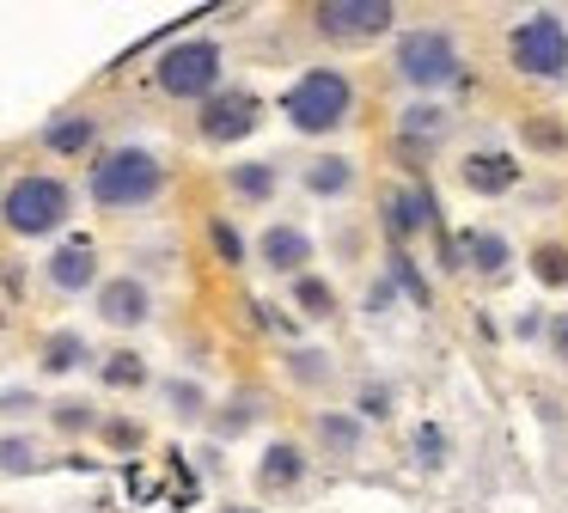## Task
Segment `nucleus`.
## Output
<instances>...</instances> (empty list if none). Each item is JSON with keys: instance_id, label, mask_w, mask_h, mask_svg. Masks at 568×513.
Here are the masks:
<instances>
[{"instance_id": "nucleus-20", "label": "nucleus", "mask_w": 568, "mask_h": 513, "mask_svg": "<svg viewBox=\"0 0 568 513\" xmlns=\"http://www.w3.org/2000/svg\"><path fill=\"white\" fill-rule=\"evenodd\" d=\"M531 263H538L544 288H568V251H562V244H538V251H531Z\"/></svg>"}, {"instance_id": "nucleus-19", "label": "nucleus", "mask_w": 568, "mask_h": 513, "mask_svg": "<svg viewBox=\"0 0 568 513\" xmlns=\"http://www.w3.org/2000/svg\"><path fill=\"white\" fill-rule=\"evenodd\" d=\"M226 178H233V190H239V195H251V202L275 195V165H257V159H251V165H233Z\"/></svg>"}, {"instance_id": "nucleus-12", "label": "nucleus", "mask_w": 568, "mask_h": 513, "mask_svg": "<svg viewBox=\"0 0 568 513\" xmlns=\"http://www.w3.org/2000/svg\"><path fill=\"white\" fill-rule=\"evenodd\" d=\"M263 263L282 269V275H294V269L312 263V239L300 227H270L263 232Z\"/></svg>"}, {"instance_id": "nucleus-22", "label": "nucleus", "mask_w": 568, "mask_h": 513, "mask_svg": "<svg viewBox=\"0 0 568 513\" xmlns=\"http://www.w3.org/2000/svg\"><path fill=\"white\" fill-rule=\"evenodd\" d=\"M0 471H38V446L26 434H0Z\"/></svg>"}, {"instance_id": "nucleus-28", "label": "nucleus", "mask_w": 568, "mask_h": 513, "mask_svg": "<svg viewBox=\"0 0 568 513\" xmlns=\"http://www.w3.org/2000/svg\"><path fill=\"white\" fill-rule=\"evenodd\" d=\"M214 251H221L226 263H245V239H239V232L226 227V220H214Z\"/></svg>"}, {"instance_id": "nucleus-8", "label": "nucleus", "mask_w": 568, "mask_h": 513, "mask_svg": "<svg viewBox=\"0 0 568 513\" xmlns=\"http://www.w3.org/2000/svg\"><path fill=\"white\" fill-rule=\"evenodd\" d=\"M392 0H324L318 7V31L324 37H379L392 24Z\"/></svg>"}, {"instance_id": "nucleus-29", "label": "nucleus", "mask_w": 568, "mask_h": 513, "mask_svg": "<svg viewBox=\"0 0 568 513\" xmlns=\"http://www.w3.org/2000/svg\"><path fill=\"white\" fill-rule=\"evenodd\" d=\"M416 452H422V459H428V464H440L446 459V434H440V428H422V434H416Z\"/></svg>"}, {"instance_id": "nucleus-25", "label": "nucleus", "mask_w": 568, "mask_h": 513, "mask_svg": "<svg viewBox=\"0 0 568 513\" xmlns=\"http://www.w3.org/2000/svg\"><path fill=\"white\" fill-rule=\"evenodd\" d=\"M55 428H62V434H80V428H92V403H80V398L55 403Z\"/></svg>"}, {"instance_id": "nucleus-6", "label": "nucleus", "mask_w": 568, "mask_h": 513, "mask_svg": "<svg viewBox=\"0 0 568 513\" xmlns=\"http://www.w3.org/2000/svg\"><path fill=\"white\" fill-rule=\"evenodd\" d=\"M514 61H519L526 73H544V80L568 73V24L556 19V12L526 19V24L514 31Z\"/></svg>"}, {"instance_id": "nucleus-4", "label": "nucleus", "mask_w": 568, "mask_h": 513, "mask_svg": "<svg viewBox=\"0 0 568 513\" xmlns=\"http://www.w3.org/2000/svg\"><path fill=\"white\" fill-rule=\"evenodd\" d=\"M214 86H221V43L190 37V43H172L160 56V92H172V98H214Z\"/></svg>"}, {"instance_id": "nucleus-7", "label": "nucleus", "mask_w": 568, "mask_h": 513, "mask_svg": "<svg viewBox=\"0 0 568 513\" xmlns=\"http://www.w3.org/2000/svg\"><path fill=\"white\" fill-rule=\"evenodd\" d=\"M257 122H263V104L251 92H214V98H202V134H209V141H245Z\"/></svg>"}, {"instance_id": "nucleus-15", "label": "nucleus", "mask_w": 568, "mask_h": 513, "mask_svg": "<svg viewBox=\"0 0 568 513\" xmlns=\"http://www.w3.org/2000/svg\"><path fill=\"white\" fill-rule=\"evenodd\" d=\"M92 134H99L92 117H55L50 129H43V147H50V153H87Z\"/></svg>"}, {"instance_id": "nucleus-2", "label": "nucleus", "mask_w": 568, "mask_h": 513, "mask_svg": "<svg viewBox=\"0 0 568 513\" xmlns=\"http://www.w3.org/2000/svg\"><path fill=\"white\" fill-rule=\"evenodd\" d=\"M74 214V190L62 178H19L13 190L0 195V220L19 232V239H43L62 220Z\"/></svg>"}, {"instance_id": "nucleus-34", "label": "nucleus", "mask_w": 568, "mask_h": 513, "mask_svg": "<svg viewBox=\"0 0 568 513\" xmlns=\"http://www.w3.org/2000/svg\"><path fill=\"white\" fill-rule=\"evenodd\" d=\"M0 324H7V318H0Z\"/></svg>"}, {"instance_id": "nucleus-3", "label": "nucleus", "mask_w": 568, "mask_h": 513, "mask_svg": "<svg viewBox=\"0 0 568 513\" xmlns=\"http://www.w3.org/2000/svg\"><path fill=\"white\" fill-rule=\"evenodd\" d=\"M348 80L336 68H312V73H300L294 86H287V98H282V110H287V122L294 129H306V134H324V129H343L348 122Z\"/></svg>"}, {"instance_id": "nucleus-16", "label": "nucleus", "mask_w": 568, "mask_h": 513, "mask_svg": "<svg viewBox=\"0 0 568 513\" xmlns=\"http://www.w3.org/2000/svg\"><path fill=\"white\" fill-rule=\"evenodd\" d=\"M318 440H324V452H336V459H355L361 452V422L355 415H318Z\"/></svg>"}, {"instance_id": "nucleus-11", "label": "nucleus", "mask_w": 568, "mask_h": 513, "mask_svg": "<svg viewBox=\"0 0 568 513\" xmlns=\"http://www.w3.org/2000/svg\"><path fill=\"white\" fill-rule=\"evenodd\" d=\"M465 183L477 195H501V190L519 183V159L514 153H470L465 159Z\"/></svg>"}, {"instance_id": "nucleus-18", "label": "nucleus", "mask_w": 568, "mask_h": 513, "mask_svg": "<svg viewBox=\"0 0 568 513\" xmlns=\"http://www.w3.org/2000/svg\"><path fill=\"white\" fill-rule=\"evenodd\" d=\"M99 379H104V385H116V391H123V385L135 391V385H148V361L123 349V354H111V361L99 366Z\"/></svg>"}, {"instance_id": "nucleus-23", "label": "nucleus", "mask_w": 568, "mask_h": 513, "mask_svg": "<svg viewBox=\"0 0 568 513\" xmlns=\"http://www.w3.org/2000/svg\"><path fill=\"white\" fill-rule=\"evenodd\" d=\"M165 403H172V410L184 415V422H190V415H202V410H209L202 385H190V379H172V385H165Z\"/></svg>"}, {"instance_id": "nucleus-10", "label": "nucleus", "mask_w": 568, "mask_h": 513, "mask_svg": "<svg viewBox=\"0 0 568 513\" xmlns=\"http://www.w3.org/2000/svg\"><path fill=\"white\" fill-rule=\"evenodd\" d=\"M92 281H99V251H92V239H68L62 251L50 256V288L80 293V288H92Z\"/></svg>"}, {"instance_id": "nucleus-13", "label": "nucleus", "mask_w": 568, "mask_h": 513, "mask_svg": "<svg viewBox=\"0 0 568 513\" xmlns=\"http://www.w3.org/2000/svg\"><path fill=\"white\" fill-rule=\"evenodd\" d=\"M300 476H306V452H300L294 440H275V446L263 452V464H257V483L263 489H294Z\"/></svg>"}, {"instance_id": "nucleus-9", "label": "nucleus", "mask_w": 568, "mask_h": 513, "mask_svg": "<svg viewBox=\"0 0 568 513\" xmlns=\"http://www.w3.org/2000/svg\"><path fill=\"white\" fill-rule=\"evenodd\" d=\"M148 312H153L148 281H135V275H111V281L99 288V318H104V324L135 330V324H148Z\"/></svg>"}, {"instance_id": "nucleus-27", "label": "nucleus", "mask_w": 568, "mask_h": 513, "mask_svg": "<svg viewBox=\"0 0 568 513\" xmlns=\"http://www.w3.org/2000/svg\"><path fill=\"white\" fill-rule=\"evenodd\" d=\"M294 379H306V385H312V379H331V354L300 349V354H294Z\"/></svg>"}, {"instance_id": "nucleus-32", "label": "nucleus", "mask_w": 568, "mask_h": 513, "mask_svg": "<svg viewBox=\"0 0 568 513\" xmlns=\"http://www.w3.org/2000/svg\"><path fill=\"white\" fill-rule=\"evenodd\" d=\"M550 349H556V354H562V361H568V312H562V318H556V324H550Z\"/></svg>"}, {"instance_id": "nucleus-21", "label": "nucleus", "mask_w": 568, "mask_h": 513, "mask_svg": "<svg viewBox=\"0 0 568 513\" xmlns=\"http://www.w3.org/2000/svg\"><path fill=\"white\" fill-rule=\"evenodd\" d=\"M300 305H306V318H331L336 312V293H331V281H318V275H300Z\"/></svg>"}, {"instance_id": "nucleus-5", "label": "nucleus", "mask_w": 568, "mask_h": 513, "mask_svg": "<svg viewBox=\"0 0 568 513\" xmlns=\"http://www.w3.org/2000/svg\"><path fill=\"white\" fill-rule=\"evenodd\" d=\"M458 68H465V61H458V49L446 31H409L404 43H397V73H404L409 86H422V92H428V86H453Z\"/></svg>"}, {"instance_id": "nucleus-33", "label": "nucleus", "mask_w": 568, "mask_h": 513, "mask_svg": "<svg viewBox=\"0 0 568 513\" xmlns=\"http://www.w3.org/2000/svg\"><path fill=\"white\" fill-rule=\"evenodd\" d=\"M226 513H257V507H226Z\"/></svg>"}, {"instance_id": "nucleus-24", "label": "nucleus", "mask_w": 568, "mask_h": 513, "mask_svg": "<svg viewBox=\"0 0 568 513\" xmlns=\"http://www.w3.org/2000/svg\"><path fill=\"white\" fill-rule=\"evenodd\" d=\"M470 256H477V269H501L507 263V239H495V232H470Z\"/></svg>"}, {"instance_id": "nucleus-31", "label": "nucleus", "mask_w": 568, "mask_h": 513, "mask_svg": "<svg viewBox=\"0 0 568 513\" xmlns=\"http://www.w3.org/2000/svg\"><path fill=\"white\" fill-rule=\"evenodd\" d=\"M104 434H111L116 446H141V428H135V422H111V428H104Z\"/></svg>"}, {"instance_id": "nucleus-17", "label": "nucleus", "mask_w": 568, "mask_h": 513, "mask_svg": "<svg viewBox=\"0 0 568 513\" xmlns=\"http://www.w3.org/2000/svg\"><path fill=\"white\" fill-rule=\"evenodd\" d=\"M348 183H355V165H348V159H318V165L306 171V190L312 195H343Z\"/></svg>"}, {"instance_id": "nucleus-30", "label": "nucleus", "mask_w": 568, "mask_h": 513, "mask_svg": "<svg viewBox=\"0 0 568 513\" xmlns=\"http://www.w3.org/2000/svg\"><path fill=\"white\" fill-rule=\"evenodd\" d=\"M361 410H367V415H392V391L367 385V391H361Z\"/></svg>"}, {"instance_id": "nucleus-14", "label": "nucleus", "mask_w": 568, "mask_h": 513, "mask_svg": "<svg viewBox=\"0 0 568 513\" xmlns=\"http://www.w3.org/2000/svg\"><path fill=\"white\" fill-rule=\"evenodd\" d=\"M92 349L80 330H55L50 342H43V373H74V366H87Z\"/></svg>"}, {"instance_id": "nucleus-26", "label": "nucleus", "mask_w": 568, "mask_h": 513, "mask_svg": "<svg viewBox=\"0 0 568 513\" xmlns=\"http://www.w3.org/2000/svg\"><path fill=\"white\" fill-rule=\"evenodd\" d=\"M404 129H409V134H440V129H446V110L416 104V110H404Z\"/></svg>"}, {"instance_id": "nucleus-1", "label": "nucleus", "mask_w": 568, "mask_h": 513, "mask_svg": "<svg viewBox=\"0 0 568 513\" xmlns=\"http://www.w3.org/2000/svg\"><path fill=\"white\" fill-rule=\"evenodd\" d=\"M165 190V165L148 147H116L92 165V202L99 208H141Z\"/></svg>"}]
</instances>
